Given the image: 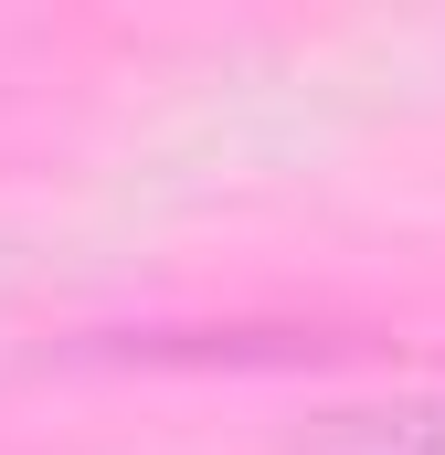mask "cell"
I'll list each match as a JSON object with an SVG mask.
<instances>
[{
    "instance_id": "cell-1",
    "label": "cell",
    "mask_w": 445,
    "mask_h": 455,
    "mask_svg": "<svg viewBox=\"0 0 445 455\" xmlns=\"http://www.w3.org/2000/svg\"><path fill=\"white\" fill-rule=\"evenodd\" d=\"M287 455H445V392H392V403L319 413Z\"/></svg>"
}]
</instances>
